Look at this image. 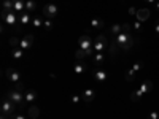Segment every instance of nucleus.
<instances>
[{
	"label": "nucleus",
	"instance_id": "58836bf2",
	"mask_svg": "<svg viewBox=\"0 0 159 119\" xmlns=\"http://www.w3.org/2000/svg\"><path fill=\"white\" fill-rule=\"evenodd\" d=\"M154 32H156V33L159 35V19L156 21V25H154Z\"/></svg>",
	"mask_w": 159,
	"mask_h": 119
},
{
	"label": "nucleus",
	"instance_id": "1a4fd4ad",
	"mask_svg": "<svg viewBox=\"0 0 159 119\" xmlns=\"http://www.w3.org/2000/svg\"><path fill=\"white\" fill-rule=\"evenodd\" d=\"M5 76H7L8 81L13 83V84L22 83V81H21V73H19L18 70H15V68H7V70H5Z\"/></svg>",
	"mask_w": 159,
	"mask_h": 119
},
{
	"label": "nucleus",
	"instance_id": "4be33fe9",
	"mask_svg": "<svg viewBox=\"0 0 159 119\" xmlns=\"http://www.w3.org/2000/svg\"><path fill=\"white\" fill-rule=\"evenodd\" d=\"M121 32H123V24H113L110 27V35H113V37L119 35Z\"/></svg>",
	"mask_w": 159,
	"mask_h": 119
},
{
	"label": "nucleus",
	"instance_id": "f257e3e1",
	"mask_svg": "<svg viewBox=\"0 0 159 119\" xmlns=\"http://www.w3.org/2000/svg\"><path fill=\"white\" fill-rule=\"evenodd\" d=\"M113 43H115L119 49L129 51L132 46H134V43H135V38H134V35H132L130 32H121L119 35H116V37H115Z\"/></svg>",
	"mask_w": 159,
	"mask_h": 119
},
{
	"label": "nucleus",
	"instance_id": "412c9836",
	"mask_svg": "<svg viewBox=\"0 0 159 119\" xmlns=\"http://www.w3.org/2000/svg\"><path fill=\"white\" fill-rule=\"evenodd\" d=\"M22 56H24V49H21V48H13L11 49V57L13 59L19 60V59H22Z\"/></svg>",
	"mask_w": 159,
	"mask_h": 119
},
{
	"label": "nucleus",
	"instance_id": "473e14b6",
	"mask_svg": "<svg viewBox=\"0 0 159 119\" xmlns=\"http://www.w3.org/2000/svg\"><path fill=\"white\" fill-rule=\"evenodd\" d=\"M83 99H81V95H76V94H73L72 97H70V102L73 103V105H76V103H80Z\"/></svg>",
	"mask_w": 159,
	"mask_h": 119
},
{
	"label": "nucleus",
	"instance_id": "b1692460",
	"mask_svg": "<svg viewBox=\"0 0 159 119\" xmlns=\"http://www.w3.org/2000/svg\"><path fill=\"white\" fill-rule=\"evenodd\" d=\"M32 27L34 29H43V19L42 18H38V16H35L34 19H32Z\"/></svg>",
	"mask_w": 159,
	"mask_h": 119
},
{
	"label": "nucleus",
	"instance_id": "20e7f679",
	"mask_svg": "<svg viewBox=\"0 0 159 119\" xmlns=\"http://www.w3.org/2000/svg\"><path fill=\"white\" fill-rule=\"evenodd\" d=\"M16 108H18V105H16L15 102H11L8 97H5V99L2 100V107H0V110H2V114L11 117L13 114H15Z\"/></svg>",
	"mask_w": 159,
	"mask_h": 119
},
{
	"label": "nucleus",
	"instance_id": "72a5a7b5",
	"mask_svg": "<svg viewBox=\"0 0 159 119\" xmlns=\"http://www.w3.org/2000/svg\"><path fill=\"white\" fill-rule=\"evenodd\" d=\"M130 29H132V25L129 22H124L123 24V32H130Z\"/></svg>",
	"mask_w": 159,
	"mask_h": 119
},
{
	"label": "nucleus",
	"instance_id": "c756f323",
	"mask_svg": "<svg viewBox=\"0 0 159 119\" xmlns=\"http://www.w3.org/2000/svg\"><path fill=\"white\" fill-rule=\"evenodd\" d=\"M135 75H137V73H135L134 70H132V68H130V70H127V72H126V75H124L126 81H134V76H135Z\"/></svg>",
	"mask_w": 159,
	"mask_h": 119
},
{
	"label": "nucleus",
	"instance_id": "f704fd0d",
	"mask_svg": "<svg viewBox=\"0 0 159 119\" xmlns=\"http://www.w3.org/2000/svg\"><path fill=\"white\" fill-rule=\"evenodd\" d=\"M148 119H159V113L157 111H151L148 114Z\"/></svg>",
	"mask_w": 159,
	"mask_h": 119
},
{
	"label": "nucleus",
	"instance_id": "ea45409f",
	"mask_svg": "<svg viewBox=\"0 0 159 119\" xmlns=\"http://www.w3.org/2000/svg\"><path fill=\"white\" fill-rule=\"evenodd\" d=\"M145 2H148V3H156L157 0H145Z\"/></svg>",
	"mask_w": 159,
	"mask_h": 119
},
{
	"label": "nucleus",
	"instance_id": "79ce46f5",
	"mask_svg": "<svg viewBox=\"0 0 159 119\" xmlns=\"http://www.w3.org/2000/svg\"><path fill=\"white\" fill-rule=\"evenodd\" d=\"M0 119H8V116H5V114H2V117H0Z\"/></svg>",
	"mask_w": 159,
	"mask_h": 119
},
{
	"label": "nucleus",
	"instance_id": "dca6fc26",
	"mask_svg": "<svg viewBox=\"0 0 159 119\" xmlns=\"http://www.w3.org/2000/svg\"><path fill=\"white\" fill-rule=\"evenodd\" d=\"M13 10L16 13L25 11V0H13Z\"/></svg>",
	"mask_w": 159,
	"mask_h": 119
},
{
	"label": "nucleus",
	"instance_id": "6e6552de",
	"mask_svg": "<svg viewBox=\"0 0 159 119\" xmlns=\"http://www.w3.org/2000/svg\"><path fill=\"white\" fill-rule=\"evenodd\" d=\"M34 45H35V37L32 35V33H25V35H22V38H21V42H19V48L21 49H30V48H34Z\"/></svg>",
	"mask_w": 159,
	"mask_h": 119
},
{
	"label": "nucleus",
	"instance_id": "6ab92c4d",
	"mask_svg": "<svg viewBox=\"0 0 159 119\" xmlns=\"http://www.w3.org/2000/svg\"><path fill=\"white\" fill-rule=\"evenodd\" d=\"M139 89L142 90V94H143V95H145V94H148V92L153 89V81H143L142 86H140Z\"/></svg>",
	"mask_w": 159,
	"mask_h": 119
},
{
	"label": "nucleus",
	"instance_id": "c9c22d12",
	"mask_svg": "<svg viewBox=\"0 0 159 119\" xmlns=\"http://www.w3.org/2000/svg\"><path fill=\"white\" fill-rule=\"evenodd\" d=\"M10 119H27V116H24V114H21V113H19V114H13Z\"/></svg>",
	"mask_w": 159,
	"mask_h": 119
},
{
	"label": "nucleus",
	"instance_id": "ddd939ff",
	"mask_svg": "<svg viewBox=\"0 0 159 119\" xmlns=\"http://www.w3.org/2000/svg\"><path fill=\"white\" fill-rule=\"evenodd\" d=\"M92 76H94V79L97 83H105V81H107V78H108L107 72H103V70H96L94 73H92Z\"/></svg>",
	"mask_w": 159,
	"mask_h": 119
},
{
	"label": "nucleus",
	"instance_id": "aec40b11",
	"mask_svg": "<svg viewBox=\"0 0 159 119\" xmlns=\"http://www.w3.org/2000/svg\"><path fill=\"white\" fill-rule=\"evenodd\" d=\"M105 59H107V56H105L103 52H96V54L92 56V60H94V64H96V65L103 64V62H105Z\"/></svg>",
	"mask_w": 159,
	"mask_h": 119
},
{
	"label": "nucleus",
	"instance_id": "39448f33",
	"mask_svg": "<svg viewBox=\"0 0 159 119\" xmlns=\"http://www.w3.org/2000/svg\"><path fill=\"white\" fill-rule=\"evenodd\" d=\"M2 21L8 25H13V27H16L19 24V16L16 11H5L2 10Z\"/></svg>",
	"mask_w": 159,
	"mask_h": 119
},
{
	"label": "nucleus",
	"instance_id": "393cba45",
	"mask_svg": "<svg viewBox=\"0 0 159 119\" xmlns=\"http://www.w3.org/2000/svg\"><path fill=\"white\" fill-rule=\"evenodd\" d=\"M75 57H76V60H83V59L89 57V54L86 51H83V49H76L75 51Z\"/></svg>",
	"mask_w": 159,
	"mask_h": 119
},
{
	"label": "nucleus",
	"instance_id": "423d86ee",
	"mask_svg": "<svg viewBox=\"0 0 159 119\" xmlns=\"http://www.w3.org/2000/svg\"><path fill=\"white\" fill-rule=\"evenodd\" d=\"M108 46H110V45H108L107 37L102 35V33L96 35V38H94V51H96V52H103Z\"/></svg>",
	"mask_w": 159,
	"mask_h": 119
},
{
	"label": "nucleus",
	"instance_id": "f3484780",
	"mask_svg": "<svg viewBox=\"0 0 159 119\" xmlns=\"http://www.w3.org/2000/svg\"><path fill=\"white\" fill-rule=\"evenodd\" d=\"M24 99H25V103H34L37 100V92L29 89V90H25L24 92Z\"/></svg>",
	"mask_w": 159,
	"mask_h": 119
},
{
	"label": "nucleus",
	"instance_id": "7ed1b4c3",
	"mask_svg": "<svg viewBox=\"0 0 159 119\" xmlns=\"http://www.w3.org/2000/svg\"><path fill=\"white\" fill-rule=\"evenodd\" d=\"M7 97H8L11 102H15L18 107H21V108L25 105V99H24V95H22V90H18L16 87L10 89V90H8V94H7Z\"/></svg>",
	"mask_w": 159,
	"mask_h": 119
},
{
	"label": "nucleus",
	"instance_id": "a19ab883",
	"mask_svg": "<svg viewBox=\"0 0 159 119\" xmlns=\"http://www.w3.org/2000/svg\"><path fill=\"white\" fill-rule=\"evenodd\" d=\"M154 8H156V10H159V2H156V3H154Z\"/></svg>",
	"mask_w": 159,
	"mask_h": 119
},
{
	"label": "nucleus",
	"instance_id": "2eb2a0df",
	"mask_svg": "<svg viewBox=\"0 0 159 119\" xmlns=\"http://www.w3.org/2000/svg\"><path fill=\"white\" fill-rule=\"evenodd\" d=\"M103 25H105L103 19H99V18H94V19H91V22H89V27H91V29H94V30L103 29Z\"/></svg>",
	"mask_w": 159,
	"mask_h": 119
},
{
	"label": "nucleus",
	"instance_id": "bb28decb",
	"mask_svg": "<svg viewBox=\"0 0 159 119\" xmlns=\"http://www.w3.org/2000/svg\"><path fill=\"white\" fill-rule=\"evenodd\" d=\"M2 10H5V11H15V10H13V0H3Z\"/></svg>",
	"mask_w": 159,
	"mask_h": 119
},
{
	"label": "nucleus",
	"instance_id": "0eeeda50",
	"mask_svg": "<svg viewBox=\"0 0 159 119\" xmlns=\"http://www.w3.org/2000/svg\"><path fill=\"white\" fill-rule=\"evenodd\" d=\"M59 13V8L56 3H46L42 10V15L45 16V19H54Z\"/></svg>",
	"mask_w": 159,
	"mask_h": 119
},
{
	"label": "nucleus",
	"instance_id": "4c0bfd02",
	"mask_svg": "<svg viewBox=\"0 0 159 119\" xmlns=\"http://www.w3.org/2000/svg\"><path fill=\"white\" fill-rule=\"evenodd\" d=\"M15 87H16V89H18V90H24V89H25V87H24V84H22V83H19V84H15Z\"/></svg>",
	"mask_w": 159,
	"mask_h": 119
},
{
	"label": "nucleus",
	"instance_id": "e433bc0d",
	"mask_svg": "<svg viewBox=\"0 0 159 119\" xmlns=\"http://www.w3.org/2000/svg\"><path fill=\"white\" fill-rule=\"evenodd\" d=\"M129 15H134V16H135V15H137V10H135L134 7H130V8H129Z\"/></svg>",
	"mask_w": 159,
	"mask_h": 119
},
{
	"label": "nucleus",
	"instance_id": "a211bd4d",
	"mask_svg": "<svg viewBox=\"0 0 159 119\" xmlns=\"http://www.w3.org/2000/svg\"><path fill=\"white\" fill-rule=\"evenodd\" d=\"M38 116H40V108L35 107V105H32V107L27 110V117L29 119H38Z\"/></svg>",
	"mask_w": 159,
	"mask_h": 119
},
{
	"label": "nucleus",
	"instance_id": "c85d7f7f",
	"mask_svg": "<svg viewBox=\"0 0 159 119\" xmlns=\"http://www.w3.org/2000/svg\"><path fill=\"white\" fill-rule=\"evenodd\" d=\"M19 42H21V38L11 37V38H10V46H11V48H19Z\"/></svg>",
	"mask_w": 159,
	"mask_h": 119
},
{
	"label": "nucleus",
	"instance_id": "9d476101",
	"mask_svg": "<svg viewBox=\"0 0 159 119\" xmlns=\"http://www.w3.org/2000/svg\"><path fill=\"white\" fill-rule=\"evenodd\" d=\"M81 99H83V102H86V103L94 102V99H96V90L91 89V87L84 89V90L81 92Z\"/></svg>",
	"mask_w": 159,
	"mask_h": 119
},
{
	"label": "nucleus",
	"instance_id": "cd10ccee",
	"mask_svg": "<svg viewBox=\"0 0 159 119\" xmlns=\"http://www.w3.org/2000/svg\"><path fill=\"white\" fill-rule=\"evenodd\" d=\"M52 27H54V21L52 19H45L43 21V29L45 30H52Z\"/></svg>",
	"mask_w": 159,
	"mask_h": 119
},
{
	"label": "nucleus",
	"instance_id": "4468645a",
	"mask_svg": "<svg viewBox=\"0 0 159 119\" xmlns=\"http://www.w3.org/2000/svg\"><path fill=\"white\" fill-rule=\"evenodd\" d=\"M32 16H30V13H27V11H22V13H19V24L21 25H25V24H29V22H32Z\"/></svg>",
	"mask_w": 159,
	"mask_h": 119
},
{
	"label": "nucleus",
	"instance_id": "9b49d317",
	"mask_svg": "<svg viewBox=\"0 0 159 119\" xmlns=\"http://www.w3.org/2000/svg\"><path fill=\"white\" fill-rule=\"evenodd\" d=\"M150 15H151V11H150L148 8H142V10H137V15H135V18H137V21L145 22L147 19H150Z\"/></svg>",
	"mask_w": 159,
	"mask_h": 119
},
{
	"label": "nucleus",
	"instance_id": "f8f14e48",
	"mask_svg": "<svg viewBox=\"0 0 159 119\" xmlns=\"http://www.w3.org/2000/svg\"><path fill=\"white\" fill-rule=\"evenodd\" d=\"M86 70H88L86 62H83V60H76V62H75V65H73V72H75L76 75L86 73Z\"/></svg>",
	"mask_w": 159,
	"mask_h": 119
},
{
	"label": "nucleus",
	"instance_id": "7c9ffc66",
	"mask_svg": "<svg viewBox=\"0 0 159 119\" xmlns=\"http://www.w3.org/2000/svg\"><path fill=\"white\" fill-rule=\"evenodd\" d=\"M132 27H134V30H137V32H142V30H143V22L137 21V22L132 24Z\"/></svg>",
	"mask_w": 159,
	"mask_h": 119
},
{
	"label": "nucleus",
	"instance_id": "f03ea898",
	"mask_svg": "<svg viewBox=\"0 0 159 119\" xmlns=\"http://www.w3.org/2000/svg\"><path fill=\"white\" fill-rule=\"evenodd\" d=\"M78 49H83V51H86L88 54H89V57H92L96 54V51H94V40H92L88 33L86 35H81L78 38Z\"/></svg>",
	"mask_w": 159,
	"mask_h": 119
},
{
	"label": "nucleus",
	"instance_id": "a878e982",
	"mask_svg": "<svg viewBox=\"0 0 159 119\" xmlns=\"http://www.w3.org/2000/svg\"><path fill=\"white\" fill-rule=\"evenodd\" d=\"M142 97H143V94H142V90H140V89L134 90V92L130 94V100H132V102H139Z\"/></svg>",
	"mask_w": 159,
	"mask_h": 119
},
{
	"label": "nucleus",
	"instance_id": "5701e85b",
	"mask_svg": "<svg viewBox=\"0 0 159 119\" xmlns=\"http://www.w3.org/2000/svg\"><path fill=\"white\" fill-rule=\"evenodd\" d=\"M35 10H37V2H35V0H25V11L32 13Z\"/></svg>",
	"mask_w": 159,
	"mask_h": 119
},
{
	"label": "nucleus",
	"instance_id": "2f4dec72",
	"mask_svg": "<svg viewBox=\"0 0 159 119\" xmlns=\"http://www.w3.org/2000/svg\"><path fill=\"white\" fill-rule=\"evenodd\" d=\"M142 68H143V62H137V64H134V65H132V70H134L135 73H139Z\"/></svg>",
	"mask_w": 159,
	"mask_h": 119
}]
</instances>
